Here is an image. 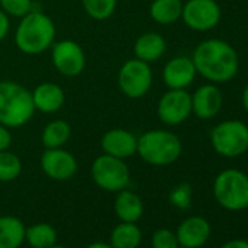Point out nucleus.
I'll return each mask as SVG.
<instances>
[{
  "label": "nucleus",
  "mask_w": 248,
  "mask_h": 248,
  "mask_svg": "<svg viewBox=\"0 0 248 248\" xmlns=\"http://www.w3.org/2000/svg\"><path fill=\"white\" fill-rule=\"evenodd\" d=\"M247 127H248V123H247Z\"/></svg>",
  "instance_id": "e433bc0d"
},
{
  "label": "nucleus",
  "mask_w": 248,
  "mask_h": 248,
  "mask_svg": "<svg viewBox=\"0 0 248 248\" xmlns=\"http://www.w3.org/2000/svg\"><path fill=\"white\" fill-rule=\"evenodd\" d=\"M101 149L105 155L127 159L138 154V138L126 129H111L102 135Z\"/></svg>",
  "instance_id": "ddd939ff"
},
{
  "label": "nucleus",
  "mask_w": 248,
  "mask_h": 248,
  "mask_svg": "<svg viewBox=\"0 0 248 248\" xmlns=\"http://www.w3.org/2000/svg\"><path fill=\"white\" fill-rule=\"evenodd\" d=\"M140 242L142 231L136 223L121 222L111 231L109 245L112 248H138Z\"/></svg>",
  "instance_id": "5701e85b"
},
{
  "label": "nucleus",
  "mask_w": 248,
  "mask_h": 248,
  "mask_svg": "<svg viewBox=\"0 0 248 248\" xmlns=\"http://www.w3.org/2000/svg\"><path fill=\"white\" fill-rule=\"evenodd\" d=\"M40 164L43 172L54 181H67L78 172L76 158L63 148L46 149Z\"/></svg>",
  "instance_id": "f8f14e48"
},
{
  "label": "nucleus",
  "mask_w": 248,
  "mask_h": 248,
  "mask_svg": "<svg viewBox=\"0 0 248 248\" xmlns=\"http://www.w3.org/2000/svg\"><path fill=\"white\" fill-rule=\"evenodd\" d=\"M118 86L121 92L130 99L143 98L152 88L154 73L149 63L139 59H130L118 70Z\"/></svg>",
  "instance_id": "6e6552de"
},
{
  "label": "nucleus",
  "mask_w": 248,
  "mask_h": 248,
  "mask_svg": "<svg viewBox=\"0 0 248 248\" xmlns=\"http://www.w3.org/2000/svg\"><path fill=\"white\" fill-rule=\"evenodd\" d=\"M143 202L132 190L124 188L117 193L114 200V213L121 222L138 223L143 216Z\"/></svg>",
  "instance_id": "a211bd4d"
},
{
  "label": "nucleus",
  "mask_w": 248,
  "mask_h": 248,
  "mask_svg": "<svg viewBox=\"0 0 248 248\" xmlns=\"http://www.w3.org/2000/svg\"><path fill=\"white\" fill-rule=\"evenodd\" d=\"M212 233V226L209 220L203 216H190L184 219L177 231V239L180 247L184 248H200L203 247Z\"/></svg>",
  "instance_id": "dca6fc26"
},
{
  "label": "nucleus",
  "mask_w": 248,
  "mask_h": 248,
  "mask_svg": "<svg viewBox=\"0 0 248 248\" xmlns=\"http://www.w3.org/2000/svg\"><path fill=\"white\" fill-rule=\"evenodd\" d=\"M91 177L93 183L111 193H118L130 184V170L124 159L109 155H99L91 165Z\"/></svg>",
  "instance_id": "0eeeda50"
},
{
  "label": "nucleus",
  "mask_w": 248,
  "mask_h": 248,
  "mask_svg": "<svg viewBox=\"0 0 248 248\" xmlns=\"http://www.w3.org/2000/svg\"><path fill=\"white\" fill-rule=\"evenodd\" d=\"M51 62L60 75L76 78L85 70L86 56L79 43L62 40L51 46Z\"/></svg>",
  "instance_id": "9b49d317"
},
{
  "label": "nucleus",
  "mask_w": 248,
  "mask_h": 248,
  "mask_svg": "<svg viewBox=\"0 0 248 248\" xmlns=\"http://www.w3.org/2000/svg\"><path fill=\"white\" fill-rule=\"evenodd\" d=\"M22 172L21 158L9 149L0 151V183H11Z\"/></svg>",
  "instance_id": "393cba45"
},
{
  "label": "nucleus",
  "mask_w": 248,
  "mask_h": 248,
  "mask_svg": "<svg viewBox=\"0 0 248 248\" xmlns=\"http://www.w3.org/2000/svg\"><path fill=\"white\" fill-rule=\"evenodd\" d=\"M191 60L197 75L215 85L232 80L239 70V59L235 48L217 38L202 41L194 48Z\"/></svg>",
  "instance_id": "f257e3e1"
},
{
  "label": "nucleus",
  "mask_w": 248,
  "mask_h": 248,
  "mask_svg": "<svg viewBox=\"0 0 248 248\" xmlns=\"http://www.w3.org/2000/svg\"><path fill=\"white\" fill-rule=\"evenodd\" d=\"M86 15L95 21H105L112 16L117 0H80Z\"/></svg>",
  "instance_id": "a878e982"
},
{
  "label": "nucleus",
  "mask_w": 248,
  "mask_h": 248,
  "mask_svg": "<svg viewBox=\"0 0 248 248\" xmlns=\"http://www.w3.org/2000/svg\"><path fill=\"white\" fill-rule=\"evenodd\" d=\"M223 104V96L217 85L206 83L191 93V111L200 120L215 118Z\"/></svg>",
  "instance_id": "2eb2a0df"
},
{
  "label": "nucleus",
  "mask_w": 248,
  "mask_h": 248,
  "mask_svg": "<svg viewBox=\"0 0 248 248\" xmlns=\"http://www.w3.org/2000/svg\"><path fill=\"white\" fill-rule=\"evenodd\" d=\"M178 248H184V247H178Z\"/></svg>",
  "instance_id": "c9c22d12"
},
{
  "label": "nucleus",
  "mask_w": 248,
  "mask_h": 248,
  "mask_svg": "<svg viewBox=\"0 0 248 248\" xmlns=\"http://www.w3.org/2000/svg\"><path fill=\"white\" fill-rule=\"evenodd\" d=\"M220 248H248V241L247 239H231L225 242Z\"/></svg>",
  "instance_id": "2f4dec72"
},
{
  "label": "nucleus",
  "mask_w": 248,
  "mask_h": 248,
  "mask_svg": "<svg viewBox=\"0 0 248 248\" xmlns=\"http://www.w3.org/2000/svg\"><path fill=\"white\" fill-rule=\"evenodd\" d=\"M241 102H242V107L245 108V111L248 112V83L245 85V88H244V91H242Z\"/></svg>",
  "instance_id": "473e14b6"
},
{
  "label": "nucleus",
  "mask_w": 248,
  "mask_h": 248,
  "mask_svg": "<svg viewBox=\"0 0 248 248\" xmlns=\"http://www.w3.org/2000/svg\"><path fill=\"white\" fill-rule=\"evenodd\" d=\"M9 30H11V19L2 9H0V43L8 37Z\"/></svg>",
  "instance_id": "7c9ffc66"
},
{
  "label": "nucleus",
  "mask_w": 248,
  "mask_h": 248,
  "mask_svg": "<svg viewBox=\"0 0 248 248\" xmlns=\"http://www.w3.org/2000/svg\"><path fill=\"white\" fill-rule=\"evenodd\" d=\"M86 248H112V247L107 242H93V244H89Z\"/></svg>",
  "instance_id": "72a5a7b5"
},
{
  "label": "nucleus",
  "mask_w": 248,
  "mask_h": 248,
  "mask_svg": "<svg viewBox=\"0 0 248 248\" xmlns=\"http://www.w3.org/2000/svg\"><path fill=\"white\" fill-rule=\"evenodd\" d=\"M50 248H66V247H63V245H57V244H54L53 247H50Z\"/></svg>",
  "instance_id": "f704fd0d"
},
{
  "label": "nucleus",
  "mask_w": 248,
  "mask_h": 248,
  "mask_svg": "<svg viewBox=\"0 0 248 248\" xmlns=\"http://www.w3.org/2000/svg\"><path fill=\"white\" fill-rule=\"evenodd\" d=\"M181 154V139L170 130H148L138 138V155L149 165L168 167L177 162Z\"/></svg>",
  "instance_id": "20e7f679"
},
{
  "label": "nucleus",
  "mask_w": 248,
  "mask_h": 248,
  "mask_svg": "<svg viewBox=\"0 0 248 248\" xmlns=\"http://www.w3.org/2000/svg\"><path fill=\"white\" fill-rule=\"evenodd\" d=\"M152 248H178V239L175 232L167 228H161L154 232L152 239H151Z\"/></svg>",
  "instance_id": "c85d7f7f"
},
{
  "label": "nucleus",
  "mask_w": 248,
  "mask_h": 248,
  "mask_svg": "<svg viewBox=\"0 0 248 248\" xmlns=\"http://www.w3.org/2000/svg\"><path fill=\"white\" fill-rule=\"evenodd\" d=\"M12 140H14V138H12L11 129L3 126V124L0 123V151L9 149L11 145H12Z\"/></svg>",
  "instance_id": "c756f323"
},
{
  "label": "nucleus",
  "mask_w": 248,
  "mask_h": 248,
  "mask_svg": "<svg viewBox=\"0 0 248 248\" xmlns=\"http://www.w3.org/2000/svg\"><path fill=\"white\" fill-rule=\"evenodd\" d=\"M191 197H193V191H191V187L187 183L178 184L170 193V202L175 207H178V209H187V207H190Z\"/></svg>",
  "instance_id": "cd10ccee"
},
{
  "label": "nucleus",
  "mask_w": 248,
  "mask_h": 248,
  "mask_svg": "<svg viewBox=\"0 0 248 248\" xmlns=\"http://www.w3.org/2000/svg\"><path fill=\"white\" fill-rule=\"evenodd\" d=\"M210 145L223 158H238L248 151V127L239 120H225L212 129Z\"/></svg>",
  "instance_id": "423d86ee"
},
{
  "label": "nucleus",
  "mask_w": 248,
  "mask_h": 248,
  "mask_svg": "<svg viewBox=\"0 0 248 248\" xmlns=\"http://www.w3.org/2000/svg\"><path fill=\"white\" fill-rule=\"evenodd\" d=\"M31 93L35 111L44 114H54L60 111L66 101L63 88L54 82H43Z\"/></svg>",
  "instance_id": "f3484780"
},
{
  "label": "nucleus",
  "mask_w": 248,
  "mask_h": 248,
  "mask_svg": "<svg viewBox=\"0 0 248 248\" xmlns=\"http://www.w3.org/2000/svg\"><path fill=\"white\" fill-rule=\"evenodd\" d=\"M25 241V225L16 216H0V248H19Z\"/></svg>",
  "instance_id": "aec40b11"
},
{
  "label": "nucleus",
  "mask_w": 248,
  "mask_h": 248,
  "mask_svg": "<svg viewBox=\"0 0 248 248\" xmlns=\"http://www.w3.org/2000/svg\"><path fill=\"white\" fill-rule=\"evenodd\" d=\"M70 138H72V127L64 120H53L47 123L41 133V142L46 149L63 148L70 140Z\"/></svg>",
  "instance_id": "4be33fe9"
},
{
  "label": "nucleus",
  "mask_w": 248,
  "mask_h": 248,
  "mask_svg": "<svg viewBox=\"0 0 248 248\" xmlns=\"http://www.w3.org/2000/svg\"><path fill=\"white\" fill-rule=\"evenodd\" d=\"M222 11L216 0H187L183 3L181 19L196 32H207L220 22Z\"/></svg>",
  "instance_id": "1a4fd4ad"
},
{
  "label": "nucleus",
  "mask_w": 248,
  "mask_h": 248,
  "mask_svg": "<svg viewBox=\"0 0 248 248\" xmlns=\"http://www.w3.org/2000/svg\"><path fill=\"white\" fill-rule=\"evenodd\" d=\"M25 241L32 248H50L57 244V232L50 223H34L25 228Z\"/></svg>",
  "instance_id": "b1692460"
},
{
  "label": "nucleus",
  "mask_w": 248,
  "mask_h": 248,
  "mask_svg": "<svg viewBox=\"0 0 248 248\" xmlns=\"http://www.w3.org/2000/svg\"><path fill=\"white\" fill-rule=\"evenodd\" d=\"M156 114L165 126H180L193 114L191 93L187 89H168L158 101Z\"/></svg>",
  "instance_id": "9d476101"
},
{
  "label": "nucleus",
  "mask_w": 248,
  "mask_h": 248,
  "mask_svg": "<svg viewBox=\"0 0 248 248\" xmlns=\"http://www.w3.org/2000/svg\"><path fill=\"white\" fill-rule=\"evenodd\" d=\"M181 0H152L149 6L151 18L159 25H172L181 19Z\"/></svg>",
  "instance_id": "412c9836"
},
{
  "label": "nucleus",
  "mask_w": 248,
  "mask_h": 248,
  "mask_svg": "<svg viewBox=\"0 0 248 248\" xmlns=\"http://www.w3.org/2000/svg\"><path fill=\"white\" fill-rule=\"evenodd\" d=\"M0 9L9 18H22L31 11H34L32 0H0Z\"/></svg>",
  "instance_id": "bb28decb"
},
{
  "label": "nucleus",
  "mask_w": 248,
  "mask_h": 248,
  "mask_svg": "<svg viewBox=\"0 0 248 248\" xmlns=\"http://www.w3.org/2000/svg\"><path fill=\"white\" fill-rule=\"evenodd\" d=\"M213 196L229 212L248 209V175L235 168L220 171L213 181Z\"/></svg>",
  "instance_id": "39448f33"
},
{
  "label": "nucleus",
  "mask_w": 248,
  "mask_h": 248,
  "mask_svg": "<svg viewBox=\"0 0 248 248\" xmlns=\"http://www.w3.org/2000/svg\"><path fill=\"white\" fill-rule=\"evenodd\" d=\"M35 114L32 93L14 80L0 82V123L9 129H18L31 121Z\"/></svg>",
  "instance_id": "7ed1b4c3"
},
{
  "label": "nucleus",
  "mask_w": 248,
  "mask_h": 248,
  "mask_svg": "<svg viewBox=\"0 0 248 248\" xmlns=\"http://www.w3.org/2000/svg\"><path fill=\"white\" fill-rule=\"evenodd\" d=\"M135 57L145 63L158 62L167 51V41L158 32H145L135 41Z\"/></svg>",
  "instance_id": "6ab92c4d"
},
{
  "label": "nucleus",
  "mask_w": 248,
  "mask_h": 248,
  "mask_svg": "<svg viewBox=\"0 0 248 248\" xmlns=\"http://www.w3.org/2000/svg\"><path fill=\"white\" fill-rule=\"evenodd\" d=\"M197 70L191 57L177 56L167 62L162 70V80L168 89H187L196 79Z\"/></svg>",
  "instance_id": "4468645a"
},
{
  "label": "nucleus",
  "mask_w": 248,
  "mask_h": 248,
  "mask_svg": "<svg viewBox=\"0 0 248 248\" xmlns=\"http://www.w3.org/2000/svg\"><path fill=\"white\" fill-rule=\"evenodd\" d=\"M56 32L53 19L44 12L34 9L21 18L15 31V44L21 53L38 56L51 48Z\"/></svg>",
  "instance_id": "f03ea898"
}]
</instances>
